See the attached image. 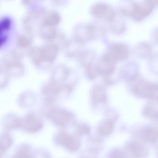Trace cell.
Masks as SVG:
<instances>
[{"label": "cell", "mask_w": 158, "mask_h": 158, "mask_svg": "<svg viewBox=\"0 0 158 158\" xmlns=\"http://www.w3.org/2000/svg\"><path fill=\"white\" fill-rule=\"evenodd\" d=\"M46 117L57 126L67 127L74 121L73 115L69 112L58 107L49 109L46 114Z\"/></svg>", "instance_id": "cell-1"}, {"label": "cell", "mask_w": 158, "mask_h": 158, "mask_svg": "<svg viewBox=\"0 0 158 158\" xmlns=\"http://www.w3.org/2000/svg\"><path fill=\"white\" fill-rule=\"evenodd\" d=\"M154 8L144 1L142 2H133L129 10L124 14L128 17L136 21L143 20L152 12Z\"/></svg>", "instance_id": "cell-2"}, {"label": "cell", "mask_w": 158, "mask_h": 158, "mask_svg": "<svg viewBox=\"0 0 158 158\" xmlns=\"http://www.w3.org/2000/svg\"><path fill=\"white\" fill-rule=\"evenodd\" d=\"M132 88L134 93L139 96L151 99H158V85L149 84L143 80L137 81Z\"/></svg>", "instance_id": "cell-3"}, {"label": "cell", "mask_w": 158, "mask_h": 158, "mask_svg": "<svg viewBox=\"0 0 158 158\" xmlns=\"http://www.w3.org/2000/svg\"><path fill=\"white\" fill-rule=\"evenodd\" d=\"M43 126L41 118L36 114L30 112L21 119V127L31 133L40 131Z\"/></svg>", "instance_id": "cell-4"}, {"label": "cell", "mask_w": 158, "mask_h": 158, "mask_svg": "<svg viewBox=\"0 0 158 158\" xmlns=\"http://www.w3.org/2000/svg\"><path fill=\"white\" fill-rule=\"evenodd\" d=\"M54 142L57 145L73 152L77 151L80 146L79 142L75 138L65 131L57 133L54 137Z\"/></svg>", "instance_id": "cell-5"}, {"label": "cell", "mask_w": 158, "mask_h": 158, "mask_svg": "<svg viewBox=\"0 0 158 158\" xmlns=\"http://www.w3.org/2000/svg\"><path fill=\"white\" fill-rule=\"evenodd\" d=\"M116 62L108 53L103 55L97 64L100 74L109 75L113 73Z\"/></svg>", "instance_id": "cell-6"}, {"label": "cell", "mask_w": 158, "mask_h": 158, "mask_svg": "<svg viewBox=\"0 0 158 158\" xmlns=\"http://www.w3.org/2000/svg\"><path fill=\"white\" fill-rule=\"evenodd\" d=\"M93 12L95 16L109 21L113 19L114 15V10L104 4H98L95 6L93 8Z\"/></svg>", "instance_id": "cell-7"}, {"label": "cell", "mask_w": 158, "mask_h": 158, "mask_svg": "<svg viewBox=\"0 0 158 158\" xmlns=\"http://www.w3.org/2000/svg\"><path fill=\"white\" fill-rule=\"evenodd\" d=\"M128 52V48L127 46L121 44H116L113 46L108 53L116 62L127 58Z\"/></svg>", "instance_id": "cell-8"}, {"label": "cell", "mask_w": 158, "mask_h": 158, "mask_svg": "<svg viewBox=\"0 0 158 158\" xmlns=\"http://www.w3.org/2000/svg\"><path fill=\"white\" fill-rule=\"evenodd\" d=\"M94 31L91 27H87L78 31L75 37L76 41L82 43L90 40L94 36Z\"/></svg>", "instance_id": "cell-9"}, {"label": "cell", "mask_w": 158, "mask_h": 158, "mask_svg": "<svg viewBox=\"0 0 158 158\" xmlns=\"http://www.w3.org/2000/svg\"><path fill=\"white\" fill-rule=\"evenodd\" d=\"M3 123L4 126L9 129L20 128L21 119L14 114H9L4 118Z\"/></svg>", "instance_id": "cell-10"}, {"label": "cell", "mask_w": 158, "mask_h": 158, "mask_svg": "<svg viewBox=\"0 0 158 158\" xmlns=\"http://www.w3.org/2000/svg\"><path fill=\"white\" fill-rule=\"evenodd\" d=\"M128 148L130 154L136 157L143 156L147 153L146 148L137 143H131L129 144Z\"/></svg>", "instance_id": "cell-11"}, {"label": "cell", "mask_w": 158, "mask_h": 158, "mask_svg": "<svg viewBox=\"0 0 158 158\" xmlns=\"http://www.w3.org/2000/svg\"><path fill=\"white\" fill-rule=\"evenodd\" d=\"M12 139L8 132L1 134L0 136V155H2L11 146Z\"/></svg>", "instance_id": "cell-12"}, {"label": "cell", "mask_w": 158, "mask_h": 158, "mask_svg": "<svg viewBox=\"0 0 158 158\" xmlns=\"http://www.w3.org/2000/svg\"><path fill=\"white\" fill-rule=\"evenodd\" d=\"M140 135L142 138L145 140L154 142L158 138V131L153 128H146L141 131Z\"/></svg>", "instance_id": "cell-13"}, {"label": "cell", "mask_w": 158, "mask_h": 158, "mask_svg": "<svg viewBox=\"0 0 158 158\" xmlns=\"http://www.w3.org/2000/svg\"><path fill=\"white\" fill-rule=\"evenodd\" d=\"M92 98L95 104L105 102L106 101V97L103 89L101 87L95 88L93 90Z\"/></svg>", "instance_id": "cell-14"}, {"label": "cell", "mask_w": 158, "mask_h": 158, "mask_svg": "<svg viewBox=\"0 0 158 158\" xmlns=\"http://www.w3.org/2000/svg\"><path fill=\"white\" fill-rule=\"evenodd\" d=\"M79 56L81 64L87 67L93 63L94 56L91 52L84 51L80 53Z\"/></svg>", "instance_id": "cell-15"}, {"label": "cell", "mask_w": 158, "mask_h": 158, "mask_svg": "<svg viewBox=\"0 0 158 158\" xmlns=\"http://www.w3.org/2000/svg\"><path fill=\"white\" fill-rule=\"evenodd\" d=\"M15 157H33V153L30 147L28 145L21 146L17 150L15 155Z\"/></svg>", "instance_id": "cell-16"}, {"label": "cell", "mask_w": 158, "mask_h": 158, "mask_svg": "<svg viewBox=\"0 0 158 158\" xmlns=\"http://www.w3.org/2000/svg\"><path fill=\"white\" fill-rule=\"evenodd\" d=\"M113 125L112 122L107 120L102 122L99 127V133L102 135H107L113 131Z\"/></svg>", "instance_id": "cell-17"}, {"label": "cell", "mask_w": 158, "mask_h": 158, "mask_svg": "<svg viewBox=\"0 0 158 158\" xmlns=\"http://www.w3.org/2000/svg\"><path fill=\"white\" fill-rule=\"evenodd\" d=\"M92 64L86 67L87 75L90 79L96 78L100 74L97 64Z\"/></svg>", "instance_id": "cell-18"}, {"label": "cell", "mask_w": 158, "mask_h": 158, "mask_svg": "<svg viewBox=\"0 0 158 158\" xmlns=\"http://www.w3.org/2000/svg\"><path fill=\"white\" fill-rule=\"evenodd\" d=\"M59 21L60 17L58 15L53 12L51 13L46 17L44 23L47 26H52L58 24Z\"/></svg>", "instance_id": "cell-19"}, {"label": "cell", "mask_w": 158, "mask_h": 158, "mask_svg": "<svg viewBox=\"0 0 158 158\" xmlns=\"http://www.w3.org/2000/svg\"><path fill=\"white\" fill-rule=\"evenodd\" d=\"M144 113L146 116L158 121V111L148 108L145 109Z\"/></svg>", "instance_id": "cell-20"}, {"label": "cell", "mask_w": 158, "mask_h": 158, "mask_svg": "<svg viewBox=\"0 0 158 158\" xmlns=\"http://www.w3.org/2000/svg\"><path fill=\"white\" fill-rule=\"evenodd\" d=\"M79 131L82 134H87L89 132V127L86 125H82L79 128Z\"/></svg>", "instance_id": "cell-21"}, {"label": "cell", "mask_w": 158, "mask_h": 158, "mask_svg": "<svg viewBox=\"0 0 158 158\" xmlns=\"http://www.w3.org/2000/svg\"><path fill=\"white\" fill-rule=\"evenodd\" d=\"M112 157H123V154L120 151L118 150L114 151L111 154Z\"/></svg>", "instance_id": "cell-22"}, {"label": "cell", "mask_w": 158, "mask_h": 158, "mask_svg": "<svg viewBox=\"0 0 158 158\" xmlns=\"http://www.w3.org/2000/svg\"><path fill=\"white\" fill-rule=\"evenodd\" d=\"M143 1L154 8L158 5V0H143Z\"/></svg>", "instance_id": "cell-23"}]
</instances>
